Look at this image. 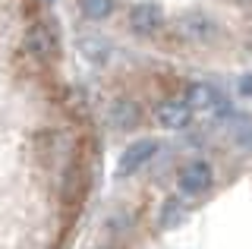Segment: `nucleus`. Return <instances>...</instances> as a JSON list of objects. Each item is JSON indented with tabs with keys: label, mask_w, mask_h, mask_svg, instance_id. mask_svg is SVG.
<instances>
[{
	"label": "nucleus",
	"mask_w": 252,
	"mask_h": 249,
	"mask_svg": "<svg viewBox=\"0 0 252 249\" xmlns=\"http://www.w3.org/2000/svg\"><path fill=\"white\" fill-rule=\"evenodd\" d=\"M173 32H177V38H183L189 44H205V41H215L218 38V26L205 13H186V16L177 19Z\"/></svg>",
	"instance_id": "nucleus-1"
},
{
	"label": "nucleus",
	"mask_w": 252,
	"mask_h": 249,
	"mask_svg": "<svg viewBox=\"0 0 252 249\" xmlns=\"http://www.w3.org/2000/svg\"><path fill=\"white\" fill-rule=\"evenodd\" d=\"M211 180H215V174H211L208 161H189V164H183L180 174H177V186H180V192H186V196H202V192H208Z\"/></svg>",
	"instance_id": "nucleus-2"
},
{
	"label": "nucleus",
	"mask_w": 252,
	"mask_h": 249,
	"mask_svg": "<svg viewBox=\"0 0 252 249\" xmlns=\"http://www.w3.org/2000/svg\"><path fill=\"white\" fill-rule=\"evenodd\" d=\"M22 48H26L29 57H35V60L44 63V60H51L54 54H57V35H54V29L47 26V22H35V26H29Z\"/></svg>",
	"instance_id": "nucleus-3"
},
{
	"label": "nucleus",
	"mask_w": 252,
	"mask_h": 249,
	"mask_svg": "<svg viewBox=\"0 0 252 249\" xmlns=\"http://www.w3.org/2000/svg\"><path fill=\"white\" fill-rule=\"evenodd\" d=\"M164 26V10L158 3H152V0H145V3H136L129 10V29L142 38L148 35H158V29Z\"/></svg>",
	"instance_id": "nucleus-4"
},
{
	"label": "nucleus",
	"mask_w": 252,
	"mask_h": 249,
	"mask_svg": "<svg viewBox=\"0 0 252 249\" xmlns=\"http://www.w3.org/2000/svg\"><path fill=\"white\" fill-rule=\"evenodd\" d=\"M189 117H192V107H189L186 101H161V104L155 107V120L161 123V126H167V129L186 126Z\"/></svg>",
	"instance_id": "nucleus-5"
},
{
	"label": "nucleus",
	"mask_w": 252,
	"mask_h": 249,
	"mask_svg": "<svg viewBox=\"0 0 252 249\" xmlns=\"http://www.w3.org/2000/svg\"><path fill=\"white\" fill-rule=\"evenodd\" d=\"M186 104L192 107V111H205V114H211V111H220L224 107V101H220V95L211 85H189V92H186Z\"/></svg>",
	"instance_id": "nucleus-6"
},
{
	"label": "nucleus",
	"mask_w": 252,
	"mask_h": 249,
	"mask_svg": "<svg viewBox=\"0 0 252 249\" xmlns=\"http://www.w3.org/2000/svg\"><path fill=\"white\" fill-rule=\"evenodd\" d=\"M155 152H158V145L152 142V139H145V142H136V145H132V149L126 152L123 158H120V174H126V170H136V167H142V164H145V161L152 158Z\"/></svg>",
	"instance_id": "nucleus-7"
},
{
	"label": "nucleus",
	"mask_w": 252,
	"mask_h": 249,
	"mask_svg": "<svg viewBox=\"0 0 252 249\" xmlns=\"http://www.w3.org/2000/svg\"><path fill=\"white\" fill-rule=\"evenodd\" d=\"M110 117H114V126L129 129V126L139 123V104H132V101H117V104L110 107Z\"/></svg>",
	"instance_id": "nucleus-8"
},
{
	"label": "nucleus",
	"mask_w": 252,
	"mask_h": 249,
	"mask_svg": "<svg viewBox=\"0 0 252 249\" xmlns=\"http://www.w3.org/2000/svg\"><path fill=\"white\" fill-rule=\"evenodd\" d=\"M79 10H82V16L101 22L114 13V0H79Z\"/></svg>",
	"instance_id": "nucleus-9"
},
{
	"label": "nucleus",
	"mask_w": 252,
	"mask_h": 249,
	"mask_svg": "<svg viewBox=\"0 0 252 249\" xmlns=\"http://www.w3.org/2000/svg\"><path fill=\"white\" fill-rule=\"evenodd\" d=\"M183 218V205H180V199H167L161 208V224L164 227H173V224Z\"/></svg>",
	"instance_id": "nucleus-10"
}]
</instances>
